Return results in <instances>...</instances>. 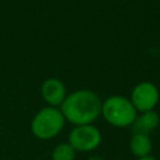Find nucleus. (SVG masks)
<instances>
[{"label":"nucleus","instance_id":"obj_1","mask_svg":"<svg viewBox=\"0 0 160 160\" xmlns=\"http://www.w3.org/2000/svg\"><path fill=\"white\" fill-rule=\"evenodd\" d=\"M101 104L102 101L96 92L89 89H80L68 94L59 109L65 121L79 126L92 124L101 115Z\"/></svg>","mask_w":160,"mask_h":160},{"label":"nucleus","instance_id":"obj_2","mask_svg":"<svg viewBox=\"0 0 160 160\" xmlns=\"http://www.w3.org/2000/svg\"><path fill=\"white\" fill-rule=\"evenodd\" d=\"M101 116L109 125L124 129L132 125L138 111L130 99L122 95H111L101 104Z\"/></svg>","mask_w":160,"mask_h":160},{"label":"nucleus","instance_id":"obj_3","mask_svg":"<svg viewBox=\"0 0 160 160\" xmlns=\"http://www.w3.org/2000/svg\"><path fill=\"white\" fill-rule=\"evenodd\" d=\"M65 122V118L59 108L45 106L31 119L30 130L39 140H51L62 131Z\"/></svg>","mask_w":160,"mask_h":160},{"label":"nucleus","instance_id":"obj_4","mask_svg":"<svg viewBox=\"0 0 160 160\" xmlns=\"http://www.w3.org/2000/svg\"><path fill=\"white\" fill-rule=\"evenodd\" d=\"M101 131L92 124L74 126L68 136V142L76 152L94 151L101 145Z\"/></svg>","mask_w":160,"mask_h":160},{"label":"nucleus","instance_id":"obj_5","mask_svg":"<svg viewBox=\"0 0 160 160\" xmlns=\"http://www.w3.org/2000/svg\"><path fill=\"white\" fill-rule=\"evenodd\" d=\"M129 99L139 114L154 110L160 100V92L151 81H141L134 86Z\"/></svg>","mask_w":160,"mask_h":160},{"label":"nucleus","instance_id":"obj_6","mask_svg":"<svg viewBox=\"0 0 160 160\" xmlns=\"http://www.w3.org/2000/svg\"><path fill=\"white\" fill-rule=\"evenodd\" d=\"M41 98L48 104V106L60 108L66 98V88L64 82L56 78H49L41 84Z\"/></svg>","mask_w":160,"mask_h":160},{"label":"nucleus","instance_id":"obj_7","mask_svg":"<svg viewBox=\"0 0 160 160\" xmlns=\"http://www.w3.org/2000/svg\"><path fill=\"white\" fill-rule=\"evenodd\" d=\"M159 125H160V116L155 110H151V111L139 112L138 116L135 118L131 128H132L134 132L149 135L151 131L158 129Z\"/></svg>","mask_w":160,"mask_h":160},{"label":"nucleus","instance_id":"obj_8","mask_svg":"<svg viewBox=\"0 0 160 160\" xmlns=\"http://www.w3.org/2000/svg\"><path fill=\"white\" fill-rule=\"evenodd\" d=\"M129 149L130 152L135 159L151 156L152 152V141L149 135L134 132L129 141Z\"/></svg>","mask_w":160,"mask_h":160},{"label":"nucleus","instance_id":"obj_9","mask_svg":"<svg viewBox=\"0 0 160 160\" xmlns=\"http://www.w3.org/2000/svg\"><path fill=\"white\" fill-rule=\"evenodd\" d=\"M75 158L76 151L68 141L58 144L51 151V160H75Z\"/></svg>","mask_w":160,"mask_h":160},{"label":"nucleus","instance_id":"obj_10","mask_svg":"<svg viewBox=\"0 0 160 160\" xmlns=\"http://www.w3.org/2000/svg\"><path fill=\"white\" fill-rule=\"evenodd\" d=\"M135 160H158L154 156H146V158H140V159H135Z\"/></svg>","mask_w":160,"mask_h":160}]
</instances>
